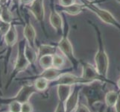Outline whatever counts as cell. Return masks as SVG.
<instances>
[{"label":"cell","instance_id":"cell-1","mask_svg":"<svg viewBox=\"0 0 120 112\" xmlns=\"http://www.w3.org/2000/svg\"><path fill=\"white\" fill-rule=\"evenodd\" d=\"M107 82L95 81L89 84L81 85V92L85 97L90 109L96 111V105L105 102L107 91L106 90Z\"/></svg>","mask_w":120,"mask_h":112},{"label":"cell","instance_id":"cell-2","mask_svg":"<svg viewBox=\"0 0 120 112\" xmlns=\"http://www.w3.org/2000/svg\"><path fill=\"white\" fill-rule=\"evenodd\" d=\"M89 23L90 26L95 29L96 33V37L98 41V51L96 53V55L94 58L95 66L101 76L107 78V74H108L109 70V58L107 55V53L105 48V43L103 41L102 33L99 28L93 22L89 20Z\"/></svg>","mask_w":120,"mask_h":112},{"label":"cell","instance_id":"cell-3","mask_svg":"<svg viewBox=\"0 0 120 112\" xmlns=\"http://www.w3.org/2000/svg\"><path fill=\"white\" fill-rule=\"evenodd\" d=\"M69 26L67 19H64V33L61 35V38L57 43V47L59 48L61 53L67 58V60L70 62L72 67L74 70H76L80 64V60L76 58L74 55L73 47L69 38Z\"/></svg>","mask_w":120,"mask_h":112},{"label":"cell","instance_id":"cell-4","mask_svg":"<svg viewBox=\"0 0 120 112\" xmlns=\"http://www.w3.org/2000/svg\"><path fill=\"white\" fill-rule=\"evenodd\" d=\"M82 4H84L86 8H87L95 14H96L98 17L100 19L101 21L105 23L106 24L110 25L116 27L120 31V23L115 18V16L110 13V11L105 9L101 8L96 5L93 1H90V0H81Z\"/></svg>","mask_w":120,"mask_h":112},{"label":"cell","instance_id":"cell-5","mask_svg":"<svg viewBox=\"0 0 120 112\" xmlns=\"http://www.w3.org/2000/svg\"><path fill=\"white\" fill-rule=\"evenodd\" d=\"M80 64L82 67V75L81 76L86 79L90 80L92 81H99L103 82H107V84H111L116 86V83L109 79L108 78L104 77L103 76L98 73L96 66H93L86 61L83 60H80Z\"/></svg>","mask_w":120,"mask_h":112},{"label":"cell","instance_id":"cell-6","mask_svg":"<svg viewBox=\"0 0 120 112\" xmlns=\"http://www.w3.org/2000/svg\"><path fill=\"white\" fill-rule=\"evenodd\" d=\"M26 40L20 41L19 43L17 57H16V60L14 64L13 73H12V76L11 77V80L13 79L19 73L26 70L27 67L30 65L26 55H25V45H26Z\"/></svg>","mask_w":120,"mask_h":112},{"label":"cell","instance_id":"cell-7","mask_svg":"<svg viewBox=\"0 0 120 112\" xmlns=\"http://www.w3.org/2000/svg\"><path fill=\"white\" fill-rule=\"evenodd\" d=\"M93 82L92 81L86 79L82 76L78 77L75 75H73L69 73H66L57 78V80L54 81L51 85L52 87L57 86L59 85H85Z\"/></svg>","mask_w":120,"mask_h":112},{"label":"cell","instance_id":"cell-8","mask_svg":"<svg viewBox=\"0 0 120 112\" xmlns=\"http://www.w3.org/2000/svg\"><path fill=\"white\" fill-rule=\"evenodd\" d=\"M28 9L31 12V14L34 15L35 19L41 25L43 32L45 33V36L47 37V34L44 26L45 9L43 0H34L29 5H28Z\"/></svg>","mask_w":120,"mask_h":112},{"label":"cell","instance_id":"cell-9","mask_svg":"<svg viewBox=\"0 0 120 112\" xmlns=\"http://www.w3.org/2000/svg\"><path fill=\"white\" fill-rule=\"evenodd\" d=\"M38 92V90L35 88L34 85H25L19 90V92L16 93V96L13 99H11V100L18 101L21 103L26 102H28L33 94Z\"/></svg>","mask_w":120,"mask_h":112},{"label":"cell","instance_id":"cell-10","mask_svg":"<svg viewBox=\"0 0 120 112\" xmlns=\"http://www.w3.org/2000/svg\"><path fill=\"white\" fill-rule=\"evenodd\" d=\"M72 70H74L72 67L67 68V69H60V68H56L52 67L44 70L40 75H38V77L44 78L45 79H47L49 81H54L57 80L61 75H63L66 73L71 72Z\"/></svg>","mask_w":120,"mask_h":112},{"label":"cell","instance_id":"cell-11","mask_svg":"<svg viewBox=\"0 0 120 112\" xmlns=\"http://www.w3.org/2000/svg\"><path fill=\"white\" fill-rule=\"evenodd\" d=\"M82 85H75L74 90L72 91L71 94L65 102V108L66 112H74L79 103L80 92Z\"/></svg>","mask_w":120,"mask_h":112},{"label":"cell","instance_id":"cell-12","mask_svg":"<svg viewBox=\"0 0 120 112\" xmlns=\"http://www.w3.org/2000/svg\"><path fill=\"white\" fill-rule=\"evenodd\" d=\"M51 12L49 15V21L52 26L56 30L57 33L60 35H62L64 33V21L63 18L57 10L56 9L55 6L50 7Z\"/></svg>","mask_w":120,"mask_h":112},{"label":"cell","instance_id":"cell-13","mask_svg":"<svg viewBox=\"0 0 120 112\" xmlns=\"http://www.w3.org/2000/svg\"><path fill=\"white\" fill-rule=\"evenodd\" d=\"M23 35L28 44L31 46V47L36 49L37 34L34 28L31 24L29 19H26V25H25L24 30H23Z\"/></svg>","mask_w":120,"mask_h":112},{"label":"cell","instance_id":"cell-14","mask_svg":"<svg viewBox=\"0 0 120 112\" xmlns=\"http://www.w3.org/2000/svg\"><path fill=\"white\" fill-rule=\"evenodd\" d=\"M55 8L57 11H60L62 14H67L71 16H75L81 13L83 10L85 9V6L84 4H78V3H75L73 5H71L69 6L64 7L60 5H56Z\"/></svg>","mask_w":120,"mask_h":112},{"label":"cell","instance_id":"cell-15","mask_svg":"<svg viewBox=\"0 0 120 112\" xmlns=\"http://www.w3.org/2000/svg\"><path fill=\"white\" fill-rule=\"evenodd\" d=\"M120 94V90L118 89L116 90H110L106 93L105 103L107 106V112H113V108L117 102V99Z\"/></svg>","mask_w":120,"mask_h":112},{"label":"cell","instance_id":"cell-16","mask_svg":"<svg viewBox=\"0 0 120 112\" xmlns=\"http://www.w3.org/2000/svg\"><path fill=\"white\" fill-rule=\"evenodd\" d=\"M72 93V86L67 85H59L57 86V93L58 101L66 102Z\"/></svg>","mask_w":120,"mask_h":112},{"label":"cell","instance_id":"cell-17","mask_svg":"<svg viewBox=\"0 0 120 112\" xmlns=\"http://www.w3.org/2000/svg\"><path fill=\"white\" fill-rule=\"evenodd\" d=\"M57 45H49V44H41L38 47V59L44 55H55L57 49Z\"/></svg>","mask_w":120,"mask_h":112},{"label":"cell","instance_id":"cell-18","mask_svg":"<svg viewBox=\"0 0 120 112\" xmlns=\"http://www.w3.org/2000/svg\"><path fill=\"white\" fill-rule=\"evenodd\" d=\"M5 37V43L8 47H12L17 40V32L14 25H11L10 29L6 33Z\"/></svg>","mask_w":120,"mask_h":112},{"label":"cell","instance_id":"cell-19","mask_svg":"<svg viewBox=\"0 0 120 112\" xmlns=\"http://www.w3.org/2000/svg\"><path fill=\"white\" fill-rule=\"evenodd\" d=\"M25 55H26L31 66H34L36 61L38 60V52L36 51V49L31 47V46L28 44L27 42L25 45Z\"/></svg>","mask_w":120,"mask_h":112},{"label":"cell","instance_id":"cell-20","mask_svg":"<svg viewBox=\"0 0 120 112\" xmlns=\"http://www.w3.org/2000/svg\"><path fill=\"white\" fill-rule=\"evenodd\" d=\"M39 64L43 69L45 70L53 67V55H44L38 59Z\"/></svg>","mask_w":120,"mask_h":112},{"label":"cell","instance_id":"cell-21","mask_svg":"<svg viewBox=\"0 0 120 112\" xmlns=\"http://www.w3.org/2000/svg\"><path fill=\"white\" fill-rule=\"evenodd\" d=\"M0 20L4 23H11L14 20V16L12 13L8 9V8L5 5L2 7V14H1V19Z\"/></svg>","mask_w":120,"mask_h":112},{"label":"cell","instance_id":"cell-22","mask_svg":"<svg viewBox=\"0 0 120 112\" xmlns=\"http://www.w3.org/2000/svg\"><path fill=\"white\" fill-rule=\"evenodd\" d=\"M49 81L42 77H37L34 81V86L38 91H44L49 88Z\"/></svg>","mask_w":120,"mask_h":112},{"label":"cell","instance_id":"cell-23","mask_svg":"<svg viewBox=\"0 0 120 112\" xmlns=\"http://www.w3.org/2000/svg\"><path fill=\"white\" fill-rule=\"evenodd\" d=\"M65 64V60L62 56L55 54L53 55V67L56 68H60Z\"/></svg>","mask_w":120,"mask_h":112},{"label":"cell","instance_id":"cell-24","mask_svg":"<svg viewBox=\"0 0 120 112\" xmlns=\"http://www.w3.org/2000/svg\"><path fill=\"white\" fill-rule=\"evenodd\" d=\"M22 103L18 101H11L9 104V110L11 112H21Z\"/></svg>","mask_w":120,"mask_h":112},{"label":"cell","instance_id":"cell-25","mask_svg":"<svg viewBox=\"0 0 120 112\" xmlns=\"http://www.w3.org/2000/svg\"><path fill=\"white\" fill-rule=\"evenodd\" d=\"M11 26V23H7L1 21V23H0V35L5 36L6 35V33L8 31V30L10 29Z\"/></svg>","mask_w":120,"mask_h":112},{"label":"cell","instance_id":"cell-26","mask_svg":"<svg viewBox=\"0 0 120 112\" xmlns=\"http://www.w3.org/2000/svg\"><path fill=\"white\" fill-rule=\"evenodd\" d=\"M74 112H92V111L90 110L88 107H86L84 104H83V103L79 102L76 109ZM98 112H102V110H100Z\"/></svg>","mask_w":120,"mask_h":112},{"label":"cell","instance_id":"cell-27","mask_svg":"<svg viewBox=\"0 0 120 112\" xmlns=\"http://www.w3.org/2000/svg\"><path fill=\"white\" fill-rule=\"evenodd\" d=\"M21 112H33V106L29 102L22 103Z\"/></svg>","mask_w":120,"mask_h":112},{"label":"cell","instance_id":"cell-28","mask_svg":"<svg viewBox=\"0 0 120 112\" xmlns=\"http://www.w3.org/2000/svg\"><path fill=\"white\" fill-rule=\"evenodd\" d=\"M76 3V0H59V5L60 6L67 7Z\"/></svg>","mask_w":120,"mask_h":112},{"label":"cell","instance_id":"cell-29","mask_svg":"<svg viewBox=\"0 0 120 112\" xmlns=\"http://www.w3.org/2000/svg\"><path fill=\"white\" fill-rule=\"evenodd\" d=\"M55 112H66L65 103L58 101V103H57V105L56 106Z\"/></svg>","mask_w":120,"mask_h":112},{"label":"cell","instance_id":"cell-30","mask_svg":"<svg viewBox=\"0 0 120 112\" xmlns=\"http://www.w3.org/2000/svg\"><path fill=\"white\" fill-rule=\"evenodd\" d=\"M114 109H115L116 112H120V94H119V98L117 99V102L114 106Z\"/></svg>","mask_w":120,"mask_h":112},{"label":"cell","instance_id":"cell-31","mask_svg":"<svg viewBox=\"0 0 120 112\" xmlns=\"http://www.w3.org/2000/svg\"><path fill=\"white\" fill-rule=\"evenodd\" d=\"M33 1H34V0H19L20 3L24 5H29Z\"/></svg>","mask_w":120,"mask_h":112},{"label":"cell","instance_id":"cell-32","mask_svg":"<svg viewBox=\"0 0 120 112\" xmlns=\"http://www.w3.org/2000/svg\"><path fill=\"white\" fill-rule=\"evenodd\" d=\"M49 1H50V7H54V6H55V0H49Z\"/></svg>","mask_w":120,"mask_h":112},{"label":"cell","instance_id":"cell-33","mask_svg":"<svg viewBox=\"0 0 120 112\" xmlns=\"http://www.w3.org/2000/svg\"><path fill=\"white\" fill-rule=\"evenodd\" d=\"M116 86H117L118 89L120 90V78H119L118 81H117V82H116Z\"/></svg>","mask_w":120,"mask_h":112},{"label":"cell","instance_id":"cell-34","mask_svg":"<svg viewBox=\"0 0 120 112\" xmlns=\"http://www.w3.org/2000/svg\"><path fill=\"white\" fill-rule=\"evenodd\" d=\"M8 1V0H0V2H1L2 4H3V5H4V4H5Z\"/></svg>","mask_w":120,"mask_h":112},{"label":"cell","instance_id":"cell-35","mask_svg":"<svg viewBox=\"0 0 120 112\" xmlns=\"http://www.w3.org/2000/svg\"><path fill=\"white\" fill-rule=\"evenodd\" d=\"M12 1H13L15 4H17L19 2V0H12Z\"/></svg>","mask_w":120,"mask_h":112},{"label":"cell","instance_id":"cell-36","mask_svg":"<svg viewBox=\"0 0 120 112\" xmlns=\"http://www.w3.org/2000/svg\"><path fill=\"white\" fill-rule=\"evenodd\" d=\"M1 14H2V7H0V19H1Z\"/></svg>","mask_w":120,"mask_h":112},{"label":"cell","instance_id":"cell-37","mask_svg":"<svg viewBox=\"0 0 120 112\" xmlns=\"http://www.w3.org/2000/svg\"><path fill=\"white\" fill-rule=\"evenodd\" d=\"M101 1H102V0H99V1H96V2H95V1H93V2H94L95 3H97V2H101Z\"/></svg>","mask_w":120,"mask_h":112},{"label":"cell","instance_id":"cell-38","mask_svg":"<svg viewBox=\"0 0 120 112\" xmlns=\"http://www.w3.org/2000/svg\"><path fill=\"white\" fill-rule=\"evenodd\" d=\"M116 2H118V3H119V4H120V0H116Z\"/></svg>","mask_w":120,"mask_h":112},{"label":"cell","instance_id":"cell-39","mask_svg":"<svg viewBox=\"0 0 120 112\" xmlns=\"http://www.w3.org/2000/svg\"><path fill=\"white\" fill-rule=\"evenodd\" d=\"M119 73H120V70H119Z\"/></svg>","mask_w":120,"mask_h":112},{"label":"cell","instance_id":"cell-40","mask_svg":"<svg viewBox=\"0 0 120 112\" xmlns=\"http://www.w3.org/2000/svg\"><path fill=\"white\" fill-rule=\"evenodd\" d=\"M9 112H11V111H9Z\"/></svg>","mask_w":120,"mask_h":112}]
</instances>
